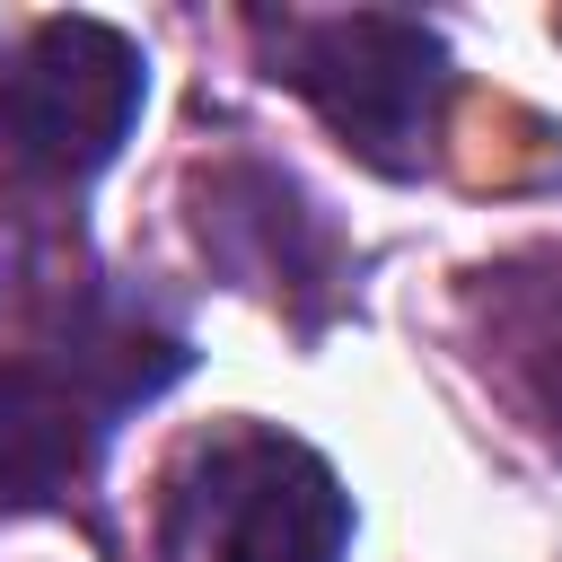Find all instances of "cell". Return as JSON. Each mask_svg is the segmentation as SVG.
Returning <instances> with one entry per match:
<instances>
[{
	"instance_id": "obj_1",
	"label": "cell",
	"mask_w": 562,
	"mask_h": 562,
	"mask_svg": "<svg viewBox=\"0 0 562 562\" xmlns=\"http://www.w3.org/2000/svg\"><path fill=\"white\" fill-rule=\"evenodd\" d=\"M325 132L378 167V176H413L430 158V123L448 97V44L422 18L395 9H342V18H281V53H272Z\"/></svg>"
},
{
	"instance_id": "obj_2",
	"label": "cell",
	"mask_w": 562,
	"mask_h": 562,
	"mask_svg": "<svg viewBox=\"0 0 562 562\" xmlns=\"http://www.w3.org/2000/svg\"><path fill=\"white\" fill-rule=\"evenodd\" d=\"M140 44L105 18H44L0 70V167L18 184H88L140 123Z\"/></svg>"
},
{
	"instance_id": "obj_3",
	"label": "cell",
	"mask_w": 562,
	"mask_h": 562,
	"mask_svg": "<svg viewBox=\"0 0 562 562\" xmlns=\"http://www.w3.org/2000/svg\"><path fill=\"white\" fill-rule=\"evenodd\" d=\"M351 492L299 439H246L220 474V553L211 562H342Z\"/></svg>"
},
{
	"instance_id": "obj_4",
	"label": "cell",
	"mask_w": 562,
	"mask_h": 562,
	"mask_svg": "<svg viewBox=\"0 0 562 562\" xmlns=\"http://www.w3.org/2000/svg\"><path fill=\"white\" fill-rule=\"evenodd\" d=\"M97 395L35 369V360H9L0 369V501H53L88 474L97 457Z\"/></svg>"
},
{
	"instance_id": "obj_5",
	"label": "cell",
	"mask_w": 562,
	"mask_h": 562,
	"mask_svg": "<svg viewBox=\"0 0 562 562\" xmlns=\"http://www.w3.org/2000/svg\"><path fill=\"white\" fill-rule=\"evenodd\" d=\"M492 299H501V360H509V378L527 386L536 422L562 439V255L501 272Z\"/></svg>"
},
{
	"instance_id": "obj_6",
	"label": "cell",
	"mask_w": 562,
	"mask_h": 562,
	"mask_svg": "<svg viewBox=\"0 0 562 562\" xmlns=\"http://www.w3.org/2000/svg\"><path fill=\"white\" fill-rule=\"evenodd\" d=\"M553 35H562V18H553Z\"/></svg>"
}]
</instances>
